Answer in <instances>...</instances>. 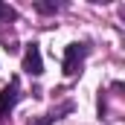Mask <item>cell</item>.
Returning a JSON list of instances; mask_svg holds the SVG:
<instances>
[{"mask_svg": "<svg viewBox=\"0 0 125 125\" xmlns=\"http://www.w3.org/2000/svg\"><path fill=\"white\" fill-rule=\"evenodd\" d=\"M87 52H90L87 44H70V47L64 50V73H67V76H76V73L82 70L84 58H87Z\"/></svg>", "mask_w": 125, "mask_h": 125, "instance_id": "6da1fadb", "label": "cell"}, {"mask_svg": "<svg viewBox=\"0 0 125 125\" xmlns=\"http://www.w3.org/2000/svg\"><path fill=\"white\" fill-rule=\"evenodd\" d=\"M18 99H21V82L12 79V82L3 87V93H0V119L12 114V108L18 105Z\"/></svg>", "mask_w": 125, "mask_h": 125, "instance_id": "7a4b0ae2", "label": "cell"}, {"mask_svg": "<svg viewBox=\"0 0 125 125\" xmlns=\"http://www.w3.org/2000/svg\"><path fill=\"white\" fill-rule=\"evenodd\" d=\"M23 70H26L29 76H41V73H44V58H41L38 44H29V47H26V52H23Z\"/></svg>", "mask_w": 125, "mask_h": 125, "instance_id": "3957f363", "label": "cell"}, {"mask_svg": "<svg viewBox=\"0 0 125 125\" xmlns=\"http://www.w3.org/2000/svg\"><path fill=\"white\" fill-rule=\"evenodd\" d=\"M70 111H73V102H64V105H58L55 111H50L47 116H41V119H32L29 125H52L55 119H61L64 114H70Z\"/></svg>", "mask_w": 125, "mask_h": 125, "instance_id": "277c9868", "label": "cell"}, {"mask_svg": "<svg viewBox=\"0 0 125 125\" xmlns=\"http://www.w3.org/2000/svg\"><path fill=\"white\" fill-rule=\"evenodd\" d=\"M15 18H18V12H15L12 6L0 3V23H9V21H15Z\"/></svg>", "mask_w": 125, "mask_h": 125, "instance_id": "5b68a950", "label": "cell"}, {"mask_svg": "<svg viewBox=\"0 0 125 125\" xmlns=\"http://www.w3.org/2000/svg\"><path fill=\"white\" fill-rule=\"evenodd\" d=\"M35 9H38V12H44V15H50V12H55L58 6H55V3H35Z\"/></svg>", "mask_w": 125, "mask_h": 125, "instance_id": "8992f818", "label": "cell"}]
</instances>
